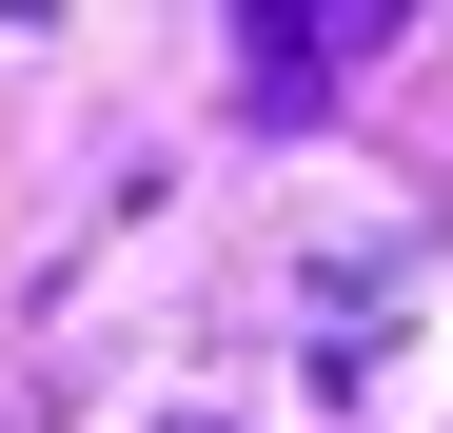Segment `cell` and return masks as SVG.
I'll return each instance as SVG.
<instances>
[{"label":"cell","instance_id":"obj_2","mask_svg":"<svg viewBox=\"0 0 453 433\" xmlns=\"http://www.w3.org/2000/svg\"><path fill=\"white\" fill-rule=\"evenodd\" d=\"M178 433H217V414H178Z\"/></svg>","mask_w":453,"mask_h":433},{"label":"cell","instance_id":"obj_1","mask_svg":"<svg viewBox=\"0 0 453 433\" xmlns=\"http://www.w3.org/2000/svg\"><path fill=\"white\" fill-rule=\"evenodd\" d=\"M355 40H374V20H237V80H257V99H335Z\"/></svg>","mask_w":453,"mask_h":433}]
</instances>
